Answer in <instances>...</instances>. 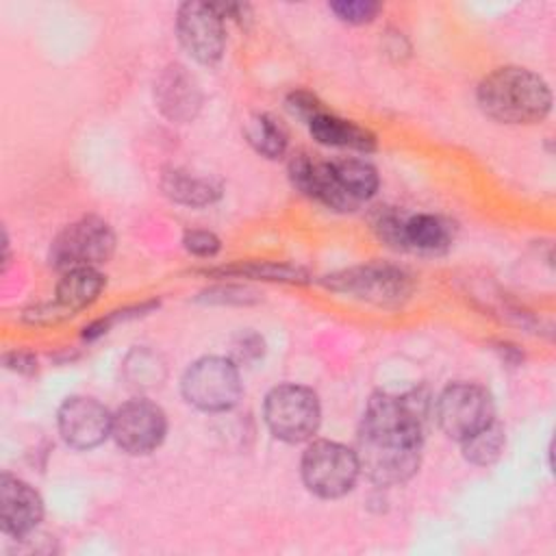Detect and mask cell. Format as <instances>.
Listing matches in <instances>:
<instances>
[{
  "instance_id": "cell-1",
  "label": "cell",
  "mask_w": 556,
  "mask_h": 556,
  "mask_svg": "<svg viewBox=\"0 0 556 556\" xmlns=\"http://www.w3.org/2000/svg\"><path fill=\"white\" fill-rule=\"evenodd\" d=\"M424 402L417 393H378L369 400L356 437L361 471L382 486L415 476L424 443Z\"/></svg>"
},
{
  "instance_id": "cell-7",
  "label": "cell",
  "mask_w": 556,
  "mask_h": 556,
  "mask_svg": "<svg viewBox=\"0 0 556 556\" xmlns=\"http://www.w3.org/2000/svg\"><path fill=\"white\" fill-rule=\"evenodd\" d=\"M324 287L337 293H348L358 300L380 304V306H395L410 298L415 282L408 271L395 265L382 263H367L358 267H350L337 274L326 276Z\"/></svg>"
},
{
  "instance_id": "cell-16",
  "label": "cell",
  "mask_w": 556,
  "mask_h": 556,
  "mask_svg": "<svg viewBox=\"0 0 556 556\" xmlns=\"http://www.w3.org/2000/svg\"><path fill=\"white\" fill-rule=\"evenodd\" d=\"M308 130L315 141L332 148H350L356 152H374L376 150V135L350 119H343L330 111L317 113L313 119L306 122Z\"/></svg>"
},
{
  "instance_id": "cell-20",
  "label": "cell",
  "mask_w": 556,
  "mask_h": 556,
  "mask_svg": "<svg viewBox=\"0 0 556 556\" xmlns=\"http://www.w3.org/2000/svg\"><path fill=\"white\" fill-rule=\"evenodd\" d=\"M211 276H239V278H258V280H278V282H304L306 271L289 265V263H271V261H250L237 265H222L215 269H206Z\"/></svg>"
},
{
  "instance_id": "cell-25",
  "label": "cell",
  "mask_w": 556,
  "mask_h": 556,
  "mask_svg": "<svg viewBox=\"0 0 556 556\" xmlns=\"http://www.w3.org/2000/svg\"><path fill=\"white\" fill-rule=\"evenodd\" d=\"M4 367L24 376H30L37 371V358L30 352L24 350H13L4 354Z\"/></svg>"
},
{
  "instance_id": "cell-9",
  "label": "cell",
  "mask_w": 556,
  "mask_h": 556,
  "mask_svg": "<svg viewBox=\"0 0 556 556\" xmlns=\"http://www.w3.org/2000/svg\"><path fill=\"white\" fill-rule=\"evenodd\" d=\"M495 419V408L489 391L473 382L447 384L437 400V421L441 430L454 439L465 441Z\"/></svg>"
},
{
  "instance_id": "cell-10",
  "label": "cell",
  "mask_w": 556,
  "mask_h": 556,
  "mask_svg": "<svg viewBox=\"0 0 556 556\" xmlns=\"http://www.w3.org/2000/svg\"><path fill=\"white\" fill-rule=\"evenodd\" d=\"M176 30L182 48L202 65H213L222 59L226 46L224 17L215 4L182 2L176 15Z\"/></svg>"
},
{
  "instance_id": "cell-5",
  "label": "cell",
  "mask_w": 556,
  "mask_h": 556,
  "mask_svg": "<svg viewBox=\"0 0 556 556\" xmlns=\"http://www.w3.org/2000/svg\"><path fill=\"white\" fill-rule=\"evenodd\" d=\"M180 389L191 406L206 413L230 410L243 393L235 361L224 356H204L189 365Z\"/></svg>"
},
{
  "instance_id": "cell-19",
  "label": "cell",
  "mask_w": 556,
  "mask_h": 556,
  "mask_svg": "<svg viewBox=\"0 0 556 556\" xmlns=\"http://www.w3.org/2000/svg\"><path fill=\"white\" fill-rule=\"evenodd\" d=\"M243 135L250 141V146L267 159L282 156L289 143V135L285 126L269 113L250 115V119L243 126Z\"/></svg>"
},
{
  "instance_id": "cell-13",
  "label": "cell",
  "mask_w": 556,
  "mask_h": 556,
  "mask_svg": "<svg viewBox=\"0 0 556 556\" xmlns=\"http://www.w3.org/2000/svg\"><path fill=\"white\" fill-rule=\"evenodd\" d=\"M113 415L93 397H67L59 413L56 426L61 439L74 450H91L111 434Z\"/></svg>"
},
{
  "instance_id": "cell-12",
  "label": "cell",
  "mask_w": 556,
  "mask_h": 556,
  "mask_svg": "<svg viewBox=\"0 0 556 556\" xmlns=\"http://www.w3.org/2000/svg\"><path fill=\"white\" fill-rule=\"evenodd\" d=\"M380 239L397 250L441 254L452 243V228L445 219L437 215H410L402 217L397 213H384L376 222Z\"/></svg>"
},
{
  "instance_id": "cell-17",
  "label": "cell",
  "mask_w": 556,
  "mask_h": 556,
  "mask_svg": "<svg viewBox=\"0 0 556 556\" xmlns=\"http://www.w3.org/2000/svg\"><path fill=\"white\" fill-rule=\"evenodd\" d=\"M104 285H106V278L96 267L70 269L63 274V278L56 285L54 302L67 317H72L85 306H89L100 295Z\"/></svg>"
},
{
  "instance_id": "cell-6",
  "label": "cell",
  "mask_w": 556,
  "mask_h": 556,
  "mask_svg": "<svg viewBox=\"0 0 556 556\" xmlns=\"http://www.w3.org/2000/svg\"><path fill=\"white\" fill-rule=\"evenodd\" d=\"M302 480L306 489L324 500H334L352 491L361 465L356 452L337 441H313L302 454Z\"/></svg>"
},
{
  "instance_id": "cell-23",
  "label": "cell",
  "mask_w": 556,
  "mask_h": 556,
  "mask_svg": "<svg viewBox=\"0 0 556 556\" xmlns=\"http://www.w3.org/2000/svg\"><path fill=\"white\" fill-rule=\"evenodd\" d=\"M182 245L189 254L200 256V258H211L222 250V241L215 232L211 230H185L182 235Z\"/></svg>"
},
{
  "instance_id": "cell-18",
  "label": "cell",
  "mask_w": 556,
  "mask_h": 556,
  "mask_svg": "<svg viewBox=\"0 0 556 556\" xmlns=\"http://www.w3.org/2000/svg\"><path fill=\"white\" fill-rule=\"evenodd\" d=\"M161 187L167 198L187 206H206L222 195V187L211 178L193 176L185 169H167L163 174Z\"/></svg>"
},
{
  "instance_id": "cell-15",
  "label": "cell",
  "mask_w": 556,
  "mask_h": 556,
  "mask_svg": "<svg viewBox=\"0 0 556 556\" xmlns=\"http://www.w3.org/2000/svg\"><path fill=\"white\" fill-rule=\"evenodd\" d=\"M154 98L161 113L172 122H191L202 104V91L198 80L187 67L174 63L163 70L154 85Z\"/></svg>"
},
{
  "instance_id": "cell-21",
  "label": "cell",
  "mask_w": 556,
  "mask_h": 556,
  "mask_svg": "<svg viewBox=\"0 0 556 556\" xmlns=\"http://www.w3.org/2000/svg\"><path fill=\"white\" fill-rule=\"evenodd\" d=\"M504 443H506L504 428H502V424L497 419H493L489 426H484L476 434H471L465 441H460L463 456L469 463L480 465V467L493 465L500 458V454L504 450Z\"/></svg>"
},
{
  "instance_id": "cell-2",
  "label": "cell",
  "mask_w": 556,
  "mask_h": 556,
  "mask_svg": "<svg viewBox=\"0 0 556 556\" xmlns=\"http://www.w3.org/2000/svg\"><path fill=\"white\" fill-rule=\"evenodd\" d=\"M289 178L298 191L332 211H354L378 191V172L361 159L317 161L295 154L289 161Z\"/></svg>"
},
{
  "instance_id": "cell-14",
  "label": "cell",
  "mask_w": 556,
  "mask_h": 556,
  "mask_svg": "<svg viewBox=\"0 0 556 556\" xmlns=\"http://www.w3.org/2000/svg\"><path fill=\"white\" fill-rule=\"evenodd\" d=\"M43 517L41 495L24 480L0 476V526L2 532L15 539L30 534Z\"/></svg>"
},
{
  "instance_id": "cell-3",
  "label": "cell",
  "mask_w": 556,
  "mask_h": 556,
  "mask_svg": "<svg viewBox=\"0 0 556 556\" xmlns=\"http://www.w3.org/2000/svg\"><path fill=\"white\" fill-rule=\"evenodd\" d=\"M478 104L495 122L534 124L552 109L547 83L526 67H497L478 85Z\"/></svg>"
},
{
  "instance_id": "cell-8",
  "label": "cell",
  "mask_w": 556,
  "mask_h": 556,
  "mask_svg": "<svg viewBox=\"0 0 556 556\" xmlns=\"http://www.w3.org/2000/svg\"><path fill=\"white\" fill-rule=\"evenodd\" d=\"M115 250V235L100 217H83L65 226L52 241L48 261L59 271L76 267H96L106 263Z\"/></svg>"
},
{
  "instance_id": "cell-4",
  "label": "cell",
  "mask_w": 556,
  "mask_h": 556,
  "mask_svg": "<svg viewBox=\"0 0 556 556\" xmlns=\"http://www.w3.org/2000/svg\"><path fill=\"white\" fill-rule=\"evenodd\" d=\"M263 415L269 432L287 443L311 439L321 421V408L315 391L302 384L274 387L263 404Z\"/></svg>"
},
{
  "instance_id": "cell-11",
  "label": "cell",
  "mask_w": 556,
  "mask_h": 556,
  "mask_svg": "<svg viewBox=\"0 0 556 556\" xmlns=\"http://www.w3.org/2000/svg\"><path fill=\"white\" fill-rule=\"evenodd\" d=\"M167 432V419L161 406L150 400H130L122 404L111 424V437L126 454L139 456L156 450Z\"/></svg>"
},
{
  "instance_id": "cell-24",
  "label": "cell",
  "mask_w": 556,
  "mask_h": 556,
  "mask_svg": "<svg viewBox=\"0 0 556 556\" xmlns=\"http://www.w3.org/2000/svg\"><path fill=\"white\" fill-rule=\"evenodd\" d=\"M287 106L293 115H298L300 119L308 122L313 119L317 113L324 111V104L317 100V96H313L311 91H304V89H298V91H291L287 96Z\"/></svg>"
},
{
  "instance_id": "cell-22",
  "label": "cell",
  "mask_w": 556,
  "mask_h": 556,
  "mask_svg": "<svg viewBox=\"0 0 556 556\" xmlns=\"http://www.w3.org/2000/svg\"><path fill=\"white\" fill-rule=\"evenodd\" d=\"M328 7L341 22L356 24V26L371 22L382 9V4L374 0H339V2H330Z\"/></svg>"
},
{
  "instance_id": "cell-26",
  "label": "cell",
  "mask_w": 556,
  "mask_h": 556,
  "mask_svg": "<svg viewBox=\"0 0 556 556\" xmlns=\"http://www.w3.org/2000/svg\"><path fill=\"white\" fill-rule=\"evenodd\" d=\"M263 354V341L256 334H241L239 343H235V356L239 361H252Z\"/></svg>"
}]
</instances>
